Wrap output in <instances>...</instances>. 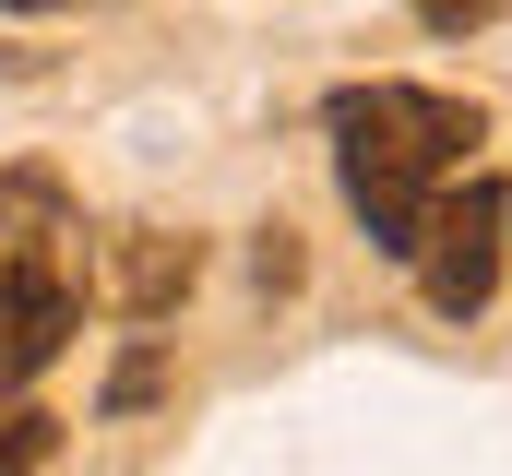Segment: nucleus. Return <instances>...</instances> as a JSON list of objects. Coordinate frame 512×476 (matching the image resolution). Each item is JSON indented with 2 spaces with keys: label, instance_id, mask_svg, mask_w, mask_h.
<instances>
[{
  "label": "nucleus",
  "instance_id": "nucleus-1",
  "mask_svg": "<svg viewBox=\"0 0 512 476\" xmlns=\"http://www.w3.org/2000/svg\"><path fill=\"white\" fill-rule=\"evenodd\" d=\"M322 119H334V179H346L370 250H393V262L417 250L429 191H441V179L477 155V131H489L465 96H429V84H346Z\"/></svg>",
  "mask_w": 512,
  "mask_h": 476
},
{
  "label": "nucleus",
  "instance_id": "nucleus-6",
  "mask_svg": "<svg viewBox=\"0 0 512 476\" xmlns=\"http://www.w3.org/2000/svg\"><path fill=\"white\" fill-rule=\"evenodd\" d=\"M48 465V417L36 405H0V476H36Z\"/></svg>",
  "mask_w": 512,
  "mask_h": 476
},
{
  "label": "nucleus",
  "instance_id": "nucleus-5",
  "mask_svg": "<svg viewBox=\"0 0 512 476\" xmlns=\"http://www.w3.org/2000/svg\"><path fill=\"white\" fill-rule=\"evenodd\" d=\"M60 238H72V203H60V179L12 167V179H0V262H60Z\"/></svg>",
  "mask_w": 512,
  "mask_h": 476
},
{
  "label": "nucleus",
  "instance_id": "nucleus-2",
  "mask_svg": "<svg viewBox=\"0 0 512 476\" xmlns=\"http://www.w3.org/2000/svg\"><path fill=\"white\" fill-rule=\"evenodd\" d=\"M501 238H512V191H501V179H453V191H429L405 262H417V286H429L441 322H477V310H489V286H501Z\"/></svg>",
  "mask_w": 512,
  "mask_h": 476
},
{
  "label": "nucleus",
  "instance_id": "nucleus-7",
  "mask_svg": "<svg viewBox=\"0 0 512 476\" xmlns=\"http://www.w3.org/2000/svg\"><path fill=\"white\" fill-rule=\"evenodd\" d=\"M489 12H501V0H417V24H429V36H477Z\"/></svg>",
  "mask_w": 512,
  "mask_h": 476
},
{
  "label": "nucleus",
  "instance_id": "nucleus-8",
  "mask_svg": "<svg viewBox=\"0 0 512 476\" xmlns=\"http://www.w3.org/2000/svg\"><path fill=\"white\" fill-rule=\"evenodd\" d=\"M251 274H262V286H298V238H286V227H262V250H251Z\"/></svg>",
  "mask_w": 512,
  "mask_h": 476
},
{
  "label": "nucleus",
  "instance_id": "nucleus-9",
  "mask_svg": "<svg viewBox=\"0 0 512 476\" xmlns=\"http://www.w3.org/2000/svg\"><path fill=\"white\" fill-rule=\"evenodd\" d=\"M0 12H72V0H0Z\"/></svg>",
  "mask_w": 512,
  "mask_h": 476
},
{
  "label": "nucleus",
  "instance_id": "nucleus-4",
  "mask_svg": "<svg viewBox=\"0 0 512 476\" xmlns=\"http://www.w3.org/2000/svg\"><path fill=\"white\" fill-rule=\"evenodd\" d=\"M191 274H203V238H167V227H120V238H108V262H96L108 310H131V322L179 310V298H191Z\"/></svg>",
  "mask_w": 512,
  "mask_h": 476
},
{
  "label": "nucleus",
  "instance_id": "nucleus-3",
  "mask_svg": "<svg viewBox=\"0 0 512 476\" xmlns=\"http://www.w3.org/2000/svg\"><path fill=\"white\" fill-rule=\"evenodd\" d=\"M72 274L60 262H0V393H24L48 357L72 346Z\"/></svg>",
  "mask_w": 512,
  "mask_h": 476
}]
</instances>
